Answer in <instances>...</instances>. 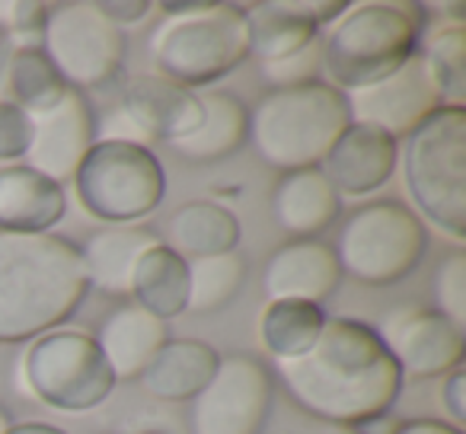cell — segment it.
Here are the masks:
<instances>
[{
    "instance_id": "f546056e",
    "label": "cell",
    "mask_w": 466,
    "mask_h": 434,
    "mask_svg": "<svg viewBox=\"0 0 466 434\" xmlns=\"http://www.w3.org/2000/svg\"><path fill=\"white\" fill-rule=\"evenodd\" d=\"M243 285H247V259L240 249L188 262V310H224L243 291Z\"/></svg>"
},
{
    "instance_id": "4dcf8cb0",
    "label": "cell",
    "mask_w": 466,
    "mask_h": 434,
    "mask_svg": "<svg viewBox=\"0 0 466 434\" xmlns=\"http://www.w3.org/2000/svg\"><path fill=\"white\" fill-rule=\"evenodd\" d=\"M434 291V310L447 317L451 323H466V253L453 249L438 262L431 278Z\"/></svg>"
},
{
    "instance_id": "44dd1931",
    "label": "cell",
    "mask_w": 466,
    "mask_h": 434,
    "mask_svg": "<svg viewBox=\"0 0 466 434\" xmlns=\"http://www.w3.org/2000/svg\"><path fill=\"white\" fill-rule=\"evenodd\" d=\"M201 99V122L188 137L169 144L179 160L205 167L233 156L249 141V109L224 90L198 93Z\"/></svg>"
},
{
    "instance_id": "d6986e66",
    "label": "cell",
    "mask_w": 466,
    "mask_h": 434,
    "mask_svg": "<svg viewBox=\"0 0 466 434\" xmlns=\"http://www.w3.org/2000/svg\"><path fill=\"white\" fill-rule=\"evenodd\" d=\"M342 214V198L319 169L281 173L272 188V217L291 240H319Z\"/></svg>"
},
{
    "instance_id": "ab89813d",
    "label": "cell",
    "mask_w": 466,
    "mask_h": 434,
    "mask_svg": "<svg viewBox=\"0 0 466 434\" xmlns=\"http://www.w3.org/2000/svg\"><path fill=\"white\" fill-rule=\"evenodd\" d=\"M14 52H16L14 35H10L7 29L0 26V80L7 77V65H10V58H14Z\"/></svg>"
},
{
    "instance_id": "7bdbcfd3",
    "label": "cell",
    "mask_w": 466,
    "mask_h": 434,
    "mask_svg": "<svg viewBox=\"0 0 466 434\" xmlns=\"http://www.w3.org/2000/svg\"><path fill=\"white\" fill-rule=\"evenodd\" d=\"M141 434H163V431H141Z\"/></svg>"
},
{
    "instance_id": "8992f818",
    "label": "cell",
    "mask_w": 466,
    "mask_h": 434,
    "mask_svg": "<svg viewBox=\"0 0 466 434\" xmlns=\"http://www.w3.org/2000/svg\"><path fill=\"white\" fill-rule=\"evenodd\" d=\"M402 182L421 224L466 243V106H441L400 150Z\"/></svg>"
},
{
    "instance_id": "5b68a950",
    "label": "cell",
    "mask_w": 466,
    "mask_h": 434,
    "mask_svg": "<svg viewBox=\"0 0 466 434\" xmlns=\"http://www.w3.org/2000/svg\"><path fill=\"white\" fill-rule=\"evenodd\" d=\"M351 125L349 96L326 80L262 93L249 109V141L262 163L281 173L319 169Z\"/></svg>"
},
{
    "instance_id": "4316f807",
    "label": "cell",
    "mask_w": 466,
    "mask_h": 434,
    "mask_svg": "<svg viewBox=\"0 0 466 434\" xmlns=\"http://www.w3.org/2000/svg\"><path fill=\"white\" fill-rule=\"evenodd\" d=\"M326 326V313L304 300H268L259 313V342L275 361H294L307 355Z\"/></svg>"
},
{
    "instance_id": "ffe728a7",
    "label": "cell",
    "mask_w": 466,
    "mask_h": 434,
    "mask_svg": "<svg viewBox=\"0 0 466 434\" xmlns=\"http://www.w3.org/2000/svg\"><path fill=\"white\" fill-rule=\"evenodd\" d=\"M93 338H96L106 364L112 368L116 383H122L137 380L144 374V368L154 361L157 351L169 342V326L128 300V304H118L106 313Z\"/></svg>"
},
{
    "instance_id": "d6a6232c",
    "label": "cell",
    "mask_w": 466,
    "mask_h": 434,
    "mask_svg": "<svg viewBox=\"0 0 466 434\" xmlns=\"http://www.w3.org/2000/svg\"><path fill=\"white\" fill-rule=\"evenodd\" d=\"M29 141H33V118L10 99H0V163L14 167L26 160Z\"/></svg>"
},
{
    "instance_id": "83f0119b",
    "label": "cell",
    "mask_w": 466,
    "mask_h": 434,
    "mask_svg": "<svg viewBox=\"0 0 466 434\" xmlns=\"http://www.w3.org/2000/svg\"><path fill=\"white\" fill-rule=\"evenodd\" d=\"M7 93L10 103L20 106L29 118H39L52 112L71 86L61 80L55 65L46 58V52L35 45H20L7 65Z\"/></svg>"
},
{
    "instance_id": "7402d4cb",
    "label": "cell",
    "mask_w": 466,
    "mask_h": 434,
    "mask_svg": "<svg viewBox=\"0 0 466 434\" xmlns=\"http://www.w3.org/2000/svg\"><path fill=\"white\" fill-rule=\"evenodd\" d=\"M220 351L201 338H169L137 377L141 387L160 402H192L211 383Z\"/></svg>"
},
{
    "instance_id": "cb8c5ba5",
    "label": "cell",
    "mask_w": 466,
    "mask_h": 434,
    "mask_svg": "<svg viewBox=\"0 0 466 434\" xmlns=\"http://www.w3.org/2000/svg\"><path fill=\"white\" fill-rule=\"evenodd\" d=\"M240 237L243 227L237 214L218 201H188L167 224V247L186 262L233 253L240 247Z\"/></svg>"
},
{
    "instance_id": "836d02e7",
    "label": "cell",
    "mask_w": 466,
    "mask_h": 434,
    "mask_svg": "<svg viewBox=\"0 0 466 434\" xmlns=\"http://www.w3.org/2000/svg\"><path fill=\"white\" fill-rule=\"evenodd\" d=\"M4 10V23L0 26L7 29L10 35L23 42L29 39H42V29H46V20H48V4H29V0H20V4H0Z\"/></svg>"
},
{
    "instance_id": "e0dca14e",
    "label": "cell",
    "mask_w": 466,
    "mask_h": 434,
    "mask_svg": "<svg viewBox=\"0 0 466 434\" xmlns=\"http://www.w3.org/2000/svg\"><path fill=\"white\" fill-rule=\"evenodd\" d=\"M342 281V268L323 240H288L272 253L262 272V288L268 300H304L323 304Z\"/></svg>"
},
{
    "instance_id": "f1b7e54d",
    "label": "cell",
    "mask_w": 466,
    "mask_h": 434,
    "mask_svg": "<svg viewBox=\"0 0 466 434\" xmlns=\"http://www.w3.org/2000/svg\"><path fill=\"white\" fill-rule=\"evenodd\" d=\"M419 61L444 106H463L466 99V29L463 23L438 29L421 39Z\"/></svg>"
},
{
    "instance_id": "4fadbf2b",
    "label": "cell",
    "mask_w": 466,
    "mask_h": 434,
    "mask_svg": "<svg viewBox=\"0 0 466 434\" xmlns=\"http://www.w3.org/2000/svg\"><path fill=\"white\" fill-rule=\"evenodd\" d=\"M345 96H349L351 122L374 125L393 141H406L431 112L444 106L428 80L419 55L406 67H400L393 77L364 86V90L345 93Z\"/></svg>"
},
{
    "instance_id": "d4e9b609",
    "label": "cell",
    "mask_w": 466,
    "mask_h": 434,
    "mask_svg": "<svg viewBox=\"0 0 466 434\" xmlns=\"http://www.w3.org/2000/svg\"><path fill=\"white\" fill-rule=\"evenodd\" d=\"M249 23V58L259 65H275L288 55L317 42L319 26L298 7V0H262L247 7Z\"/></svg>"
},
{
    "instance_id": "52a82bcc",
    "label": "cell",
    "mask_w": 466,
    "mask_h": 434,
    "mask_svg": "<svg viewBox=\"0 0 466 434\" xmlns=\"http://www.w3.org/2000/svg\"><path fill=\"white\" fill-rule=\"evenodd\" d=\"M71 186L80 211L106 227H137L167 198L160 156L131 141L96 137Z\"/></svg>"
},
{
    "instance_id": "277c9868",
    "label": "cell",
    "mask_w": 466,
    "mask_h": 434,
    "mask_svg": "<svg viewBox=\"0 0 466 434\" xmlns=\"http://www.w3.org/2000/svg\"><path fill=\"white\" fill-rule=\"evenodd\" d=\"M167 20L150 33L157 77L186 90L218 84L249 58L243 4H167Z\"/></svg>"
},
{
    "instance_id": "30bf717a",
    "label": "cell",
    "mask_w": 466,
    "mask_h": 434,
    "mask_svg": "<svg viewBox=\"0 0 466 434\" xmlns=\"http://www.w3.org/2000/svg\"><path fill=\"white\" fill-rule=\"evenodd\" d=\"M42 52L71 90H106L122 74L125 33L93 0L48 4Z\"/></svg>"
},
{
    "instance_id": "3957f363",
    "label": "cell",
    "mask_w": 466,
    "mask_h": 434,
    "mask_svg": "<svg viewBox=\"0 0 466 434\" xmlns=\"http://www.w3.org/2000/svg\"><path fill=\"white\" fill-rule=\"evenodd\" d=\"M425 23V7L412 0H368L345 7L319 39L326 84L355 93L393 77L419 55Z\"/></svg>"
},
{
    "instance_id": "9a60e30c",
    "label": "cell",
    "mask_w": 466,
    "mask_h": 434,
    "mask_svg": "<svg viewBox=\"0 0 466 434\" xmlns=\"http://www.w3.org/2000/svg\"><path fill=\"white\" fill-rule=\"evenodd\" d=\"M116 109L135 128L137 144H144V147L188 137L201 122L198 93L169 84L157 74H141V77L128 80Z\"/></svg>"
},
{
    "instance_id": "484cf974",
    "label": "cell",
    "mask_w": 466,
    "mask_h": 434,
    "mask_svg": "<svg viewBox=\"0 0 466 434\" xmlns=\"http://www.w3.org/2000/svg\"><path fill=\"white\" fill-rule=\"evenodd\" d=\"M131 304L157 319H176L188 310V262L160 243L147 249L131 275Z\"/></svg>"
},
{
    "instance_id": "8d00e7d4",
    "label": "cell",
    "mask_w": 466,
    "mask_h": 434,
    "mask_svg": "<svg viewBox=\"0 0 466 434\" xmlns=\"http://www.w3.org/2000/svg\"><path fill=\"white\" fill-rule=\"evenodd\" d=\"M393 434H463V431L438 419H412V421H400V428Z\"/></svg>"
},
{
    "instance_id": "f35d334b",
    "label": "cell",
    "mask_w": 466,
    "mask_h": 434,
    "mask_svg": "<svg viewBox=\"0 0 466 434\" xmlns=\"http://www.w3.org/2000/svg\"><path fill=\"white\" fill-rule=\"evenodd\" d=\"M7 434H67L58 425H48V421H20V425H10Z\"/></svg>"
},
{
    "instance_id": "7a4b0ae2",
    "label": "cell",
    "mask_w": 466,
    "mask_h": 434,
    "mask_svg": "<svg viewBox=\"0 0 466 434\" xmlns=\"http://www.w3.org/2000/svg\"><path fill=\"white\" fill-rule=\"evenodd\" d=\"M90 294L84 256L61 234L0 230V345L61 329Z\"/></svg>"
},
{
    "instance_id": "d590c367",
    "label": "cell",
    "mask_w": 466,
    "mask_h": 434,
    "mask_svg": "<svg viewBox=\"0 0 466 434\" xmlns=\"http://www.w3.org/2000/svg\"><path fill=\"white\" fill-rule=\"evenodd\" d=\"M96 7L103 10L106 20L122 29V26H135V23L147 20L154 4H147V0H106V4H96Z\"/></svg>"
},
{
    "instance_id": "6da1fadb",
    "label": "cell",
    "mask_w": 466,
    "mask_h": 434,
    "mask_svg": "<svg viewBox=\"0 0 466 434\" xmlns=\"http://www.w3.org/2000/svg\"><path fill=\"white\" fill-rule=\"evenodd\" d=\"M281 387L307 415L329 425H358L393 409L402 374L383 338L364 319L326 317L313 348L279 361Z\"/></svg>"
},
{
    "instance_id": "2e32d148",
    "label": "cell",
    "mask_w": 466,
    "mask_h": 434,
    "mask_svg": "<svg viewBox=\"0 0 466 434\" xmlns=\"http://www.w3.org/2000/svg\"><path fill=\"white\" fill-rule=\"evenodd\" d=\"M396 163H400V141L383 135L374 125L351 122L319 163V173L329 179L339 198L342 195L364 198L387 186L390 176L396 173Z\"/></svg>"
},
{
    "instance_id": "60d3db41",
    "label": "cell",
    "mask_w": 466,
    "mask_h": 434,
    "mask_svg": "<svg viewBox=\"0 0 466 434\" xmlns=\"http://www.w3.org/2000/svg\"><path fill=\"white\" fill-rule=\"evenodd\" d=\"M323 434H358V428L355 425H329Z\"/></svg>"
},
{
    "instance_id": "7c38bea8",
    "label": "cell",
    "mask_w": 466,
    "mask_h": 434,
    "mask_svg": "<svg viewBox=\"0 0 466 434\" xmlns=\"http://www.w3.org/2000/svg\"><path fill=\"white\" fill-rule=\"evenodd\" d=\"M377 336L383 338L402 380H434L463 368V326L441 317L434 307H402L387 313Z\"/></svg>"
},
{
    "instance_id": "603a6c76",
    "label": "cell",
    "mask_w": 466,
    "mask_h": 434,
    "mask_svg": "<svg viewBox=\"0 0 466 434\" xmlns=\"http://www.w3.org/2000/svg\"><path fill=\"white\" fill-rule=\"evenodd\" d=\"M160 247V237L147 227H103L86 237L80 247L84 268L90 288L109 294V298H128L131 275L147 249Z\"/></svg>"
},
{
    "instance_id": "ba28073f",
    "label": "cell",
    "mask_w": 466,
    "mask_h": 434,
    "mask_svg": "<svg viewBox=\"0 0 466 434\" xmlns=\"http://www.w3.org/2000/svg\"><path fill=\"white\" fill-rule=\"evenodd\" d=\"M332 253L342 275L358 285L387 288L421 266L428 253V230L402 201H368L342 221Z\"/></svg>"
},
{
    "instance_id": "1f68e13d",
    "label": "cell",
    "mask_w": 466,
    "mask_h": 434,
    "mask_svg": "<svg viewBox=\"0 0 466 434\" xmlns=\"http://www.w3.org/2000/svg\"><path fill=\"white\" fill-rule=\"evenodd\" d=\"M323 39V35H319ZM310 42L300 52L288 55V58L275 61V65H259L262 80L268 84V90H288V86H300L319 80L323 74V42Z\"/></svg>"
},
{
    "instance_id": "9c48e42d",
    "label": "cell",
    "mask_w": 466,
    "mask_h": 434,
    "mask_svg": "<svg viewBox=\"0 0 466 434\" xmlns=\"http://www.w3.org/2000/svg\"><path fill=\"white\" fill-rule=\"evenodd\" d=\"M20 380L35 402L67 415L99 409L116 389V377L96 338L77 329H55L33 338L20 361Z\"/></svg>"
},
{
    "instance_id": "ac0fdd59",
    "label": "cell",
    "mask_w": 466,
    "mask_h": 434,
    "mask_svg": "<svg viewBox=\"0 0 466 434\" xmlns=\"http://www.w3.org/2000/svg\"><path fill=\"white\" fill-rule=\"evenodd\" d=\"M67 214L65 186L26 163L0 169V230L4 234H55Z\"/></svg>"
},
{
    "instance_id": "e575fe53",
    "label": "cell",
    "mask_w": 466,
    "mask_h": 434,
    "mask_svg": "<svg viewBox=\"0 0 466 434\" xmlns=\"http://www.w3.org/2000/svg\"><path fill=\"white\" fill-rule=\"evenodd\" d=\"M438 402H441V412L451 419L447 425H453V428L466 425V370L463 368L444 374L441 389H438Z\"/></svg>"
},
{
    "instance_id": "8fae6325",
    "label": "cell",
    "mask_w": 466,
    "mask_h": 434,
    "mask_svg": "<svg viewBox=\"0 0 466 434\" xmlns=\"http://www.w3.org/2000/svg\"><path fill=\"white\" fill-rule=\"evenodd\" d=\"M272 370L253 355L220 358L211 383L192 399V434H259L272 412Z\"/></svg>"
},
{
    "instance_id": "b9f144b4",
    "label": "cell",
    "mask_w": 466,
    "mask_h": 434,
    "mask_svg": "<svg viewBox=\"0 0 466 434\" xmlns=\"http://www.w3.org/2000/svg\"><path fill=\"white\" fill-rule=\"evenodd\" d=\"M14 425V419H10V412L4 406H0V434H7V428Z\"/></svg>"
},
{
    "instance_id": "74e56055",
    "label": "cell",
    "mask_w": 466,
    "mask_h": 434,
    "mask_svg": "<svg viewBox=\"0 0 466 434\" xmlns=\"http://www.w3.org/2000/svg\"><path fill=\"white\" fill-rule=\"evenodd\" d=\"M355 428H358V434H393L396 428H400V421L390 412H383V415H370V419L358 421Z\"/></svg>"
},
{
    "instance_id": "5bb4252c",
    "label": "cell",
    "mask_w": 466,
    "mask_h": 434,
    "mask_svg": "<svg viewBox=\"0 0 466 434\" xmlns=\"http://www.w3.org/2000/svg\"><path fill=\"white\" fill-rule=\"evenodd\" d=\"M99 125L86 93L67 90V96L52 112L33 118V141L26 150V167L65 186L96 144Z\"/></svg>"
}]
</instances>
